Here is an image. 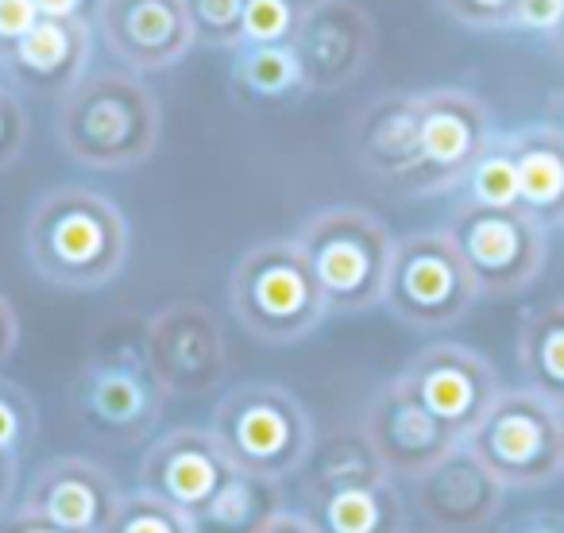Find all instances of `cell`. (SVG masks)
Listing matches in <instances>:
<instances>
[{"instance_id": "6da1fadb", "label": "cell", "mask_w": 564, "mask_h": 533, "mask_svg": "<svg viewBox=\"0 0 564 533\" xmlns=\"http://www.w3.org/2000/svg\"><path fill=\"white\" fill-rule=\"evenodd\" d=\"M32 271L63 291H101L124 271L132 228L120 205L89 186L47 189L24 228Z\"/></svg>"}, {"instance_id": "7a4b0ae2", "label": "cell", "mask_w": 564, "mask_h": 533, "mask_svg": "<svg viewBox=\"0 0 564 533\" xmlns=\"http://www.w3.org/2000/svg\"><path fill=\"white\" fill-rule=\"evenodd\" d=\"M163 109L132 70L86 74L55 109V140L89 171H132L159 148Z\"/></svg>"}, {"instance_id": "3957f363", "label": "cell", "mask_w": 564, "mask_h": 533, "mask_svg": "<svg viewBox=\"0 0 564 533\" xmlns=\"http://www.w3.org/2000/svg\"><path fill=\"white\" fill-rule=\"evenodd\" d=\"M209 433L236 471L274 483L299 476L317 445L310 410L279 383L228 387L209 414Z\"/></svg>"}, {"instance_id": "277c9868", "label": "cell", "mask_w": 564, "mask_h": 533, "mask_svg": "<svg viewBox=\"0 0 564 533\" xmlns=\"http://www.w3.org/2000/svg\"><path fill=\"white\" fill-rule=\"evenodd\" d=\"M294 240L322 286L329 314H368L383 306L394 236L376 213L360 205H329L317 209Z\"/></svg>"}, {"instance_id": "5b68a950", "label": "cell", "mask_w": 564, "mask_h": 533, "mask_svg": "<svg viewBox=\"0 0 564 533\" xmlns=\"http://www.w3.org/2000/svg\"><path fill=\"white\" fill-rule=\"evenodd\" d=\"M228 302L240 329L263 345L306 340L329 317L325 294L299 240L251 243L232 271Z\"/></svg>"}, {"instance_id": "8992f818", "label": "cell", "mask_w": 564, "mask_h": 533, "mask_svg": "<svg viewBox=\"0 0 564 533\" xmlns=\"http://www.w3.org/2000/svg\"><path fill=\"white\" fill-rule=\"evenodd\" d=\"M464 445L507 491H533L564 476L561 410L530 387H502Z\"/></svg>"}, {"instance_id": "52a82bcc", "label": "cell", "mask_w": 564, "mask_h": 533, "mask_svg": "<svg viewBox=\"0 0 564 533\" xmlns=\"http://www.w3.org/2000/svg\"><path fill=\"white\" fill-rule=\"evenodd\" d=\"M476 298V279H471L468 263L460 259V251H456L453 236L445 228L410 232L402 240H394L383 306L402 325L422 333L448 329V325L468 317Z\"/></svg>"}, {"instance_id": "ba28073f", "label": "cell", "mask_w": 564, "mask_h": 533, "mask_svg": "<svg viewBox=\"0 0 564 533\" xmlns=\"http://www.w3.org/2000/svg\"><path fill=\"white\" fill-rule=\"evenodd\" d=\"M74 414L89 433L112 445H135L159 429L166 410V391L151 371L143 348H109L86 360L70 383Z\"/></svg>"}, {"instance_id": "9c48e42d", "label": "cell", "mask_w": 564, "mask_h": 533, "mask_svg": "<svg viewBox=\"0 0 564 533\" xmlns=\"http://www.w3.org/2000/svg\"><path fill=\"white\" fill-rule=\"evenodd\" d=\"M445 232L487 298L522 294L545 266V228L522 209H479L460 202Z\"/></svg>"}, {"instance_id": "30bf717a", "label": "cell", "mask_w": 564, "mask_h": 533, "mask_svg": "<svg viewBox=\"0 0 564 533\" xmlns=\"http://www.w3.org/2000/svg\"><path fill=\"white\" fill-rule=\"evenodd\" d=\"M495 140L491 109L468 89H425L417 94V178L414 197L456 189L476 155Z\"/></svg>"}, {"instance_id": "8fae6325", "label": "cell", "mask_w": 564, "mask_h": 533, "mask_svg": "<svg viewBox=\"0 0 564 533\" xmlns=\"http://www.w3.org/2000/svg\"><path fill=\"white\" fill-rule=\"evenodd\" d=\"M143 356L166 394H209L228 376L220 322L197 302H171L143 325Z\"/></svg>"}, {"instance_id": "7c38bea8", "label": "cell", "mask_w": 564, "mask_h": 533, "mask_svg": "<svg viewBox=\"0 0 564 533\" xmlns=\"http://www.w3.org/2000/svg\"><path fill=\"white\" fill-rule=\"evenodd\" d=\"M399 387L410 399L422 402L456 440H464L476 429L479 417L487 414V406L502 391L499 371L491 368V360H484L468 345H453V340L422 348L402 368Z\"/></svg>"}, {"instance_id": "4fadbf2b", "label": "cell", "mask_w": 564, "mask_h": 533, "mask_svg": "<svg viewBox=\"0 0 564 533\" xmlns=\"http://www.w3.org/2000/svg\"><path fill=\"white\" fill-rule=\"evenodd\" d=\"M379 47V28L356 0H325L310 9L294 35L310 94H333L368 74Z\"/></svg>"}, {"instance_id": "5bb4252c", "label": "cell", "mask_w": 564, "mask_h": 533, "mask_svg": "<svg viewBox=\"0 0 564 533\" xmlns=\"http://www.w3.org/2000/svg\"><path fill=\"white\" fill-rule=\"evenodd\" d=\"M94 28L132 74L171 70L197 47L186 0H101Z\"/></svg>"}, {"instance_id": "9a60e30c", "label": "cell", "mask_w": 564, "mask_h": 533, "mask_svg": "<svg viewBox=\"0 0 564 533\" xmlns=\"http://www.w3.org/2000/svg\"><path fill=\"white\" fill-rule=\"evenodd\" d=\"M360 429L368 433L371 448L379 453L391 479L425 476L433 464L445 460L460 445L422 402L402 391L399 379H391V383H383L371 394Z\"/></svg>"}, {"instance_id": "2e32d148", "label": "cell", "mask_w": 564, "mask_h": 533, "mask_svg": "<svg viewBox=\"0 0 564 533\" xmlns=\"http://www.w3.org/2000/svg\"><path fill=\"white\" fill-rule=\"evenodd\" d=\"M232 464L220 453L217 437L209 433V425H178L166 429L163 437L151 440V448L140 460V491H148L151 499L166 502V507L194 514L213 491L228 479Z\"/></svg>"}, {"instance_id": "e0dca14e", "label": "cell", "mask_w": 564, "mask_h": 533, "mask_svg": "<svg viewBox=\"0 0 564 533\" xmlns=\"http://www.w3.org/2000/svg\"><path fill=\"white\" fill-rule=\"evenodd\" d=\"M414 483V507L441 533H476L495 522L507 502V487L468 453V445H456L445 460L433 464Z\"/></svg>"}, {"instance_id": "ac0fdd59", "label": "cell", "mask_w": 564, "mask_h": 533, "mask_svg": "<svg viewBox=\"0 0 564 533\" xmlns=\"http://www.w3.org/2000/svg\"><path fill=\"white\" fill-rule=\"evenodd\" d=\"M89 58H94V24L43 17L0 58V78L20 94L63 101L89 74Z\"/></svg>"}, {"instance_id": "d6986e66", "label": "cell", "mask_w": 564, "mask_h": 533, "mask_svg": "<svg viewBox=\"0 0 564 533\" xmlns=\"http://www.w3.org/2000/svg\"><path fill=\"white\" fill-rule=\"evenodd\" d=\"M120 499L124 491L109 468H101L89 456H55L28 479L20 507L58 525H70V530L101 533Z\"/></svg>"}, {"instance_id": "ffe728a7", "label": "cell", "mask_w": 564, "mask_h": 533, "mask_svg": "<svg viewBox=\"0 0 564 533\" xmlns=\"http://www.w3.org/2000/svg\"><path fill=\"white\" fill-rule=\"evenodd\" d=\"M352 148L364 174L410 194L417 178V94H383L360 109L352 124Z\"/></svg>"}, {"instance_id": "44dd1931", "label": "cell", "mask_w": 564, "mask_h": 533, "mask_svg": "<svg viewBox=\"0 0 564 533\" xmlns=\"http://www.w3.org/2000/svg\"><path fill=\"white\" fill-rule=\"evenodd\" d=\"M306 518L317 533H410L406 499L394 479L371 487L306 491Z\"/></svg>"}, {"instance_id": "7402d4cb", "label": "cell", "mask_w": 564, "mask_h": 533, "mask_svg": "<svg viewBox=\"0 0 564 533\" xmlns=\"http://www.w3.org/2000/svg\"><path fill=\"white\" fill-rule=\"evenodd\" d=\"M518 159V194L522 213L541 228H564V143L549 124L510 132Z\"/></svg>"}, {"instance_id": "603a6c76", "label": "cell", "mask_w": 564, "mask_h": 533, "mask_svg": "<svg viewBox=\"0 0 564 533\" xmlns=\"http://www.w3.org/2000/svg\"><path fill=\"white\" fill-rule=\"evenodd\" d=\"M282 491L274 479L228 471V479L189 514L194 533H263L282 514Z\"/></svg>"}, {"instance_id": "cb8c5ba5", "label": "cell", "mask_w": 564, "mask_h": 533, "mask_svg": "<svg viewBox=\"0 0 564 533\" xmlns=\"http://www.w3.org/2000/svg\"><path fill=\"white\" fill-rule=\"evenodd\" d=\"M518 371H522V387L564 410V298L541 302L522 317Z\"/></svg>"}, {"instance_id": "d4e9b609", "label": "cell", "mask_w": 564, "mask_h": 533, "mask_svg": "<svg viewBox=\"0 0 564 533\" xmlns=\"http://www.w3.org/2000/svg\"><path fill=\"white\" fill-rule=\"evenodd\" d=\"M232 86L243 101L279 105L310 94L294 43H240L232 47Z\"/></svg>"}, {"instance_id": "484cf974", "label": "cell", "mask_w": 564, "mask_h": 533, "mask_svg": "<svg viewBox=\"0 0 564 533\" xmlns=\"http://www.w3.org/2000/svg\"><path fill=\"white\" fill-rule=\"evenodd\" d=\"M302 471H306V491L371 487V483H387V479H391L364 429H337V433H329V437H317L314 453H310Z\"/></svg>"}, {"instance_id": "4316f807", "label": "cell", "mask_w": 564, "mask_h": 533, "mask_svg": "<svg viewBox=\"0 0 564 533\" xmlns=\"http://www.w3.org/2000/svg\"><path fill=\"white\" fill-rule=\"evenodd\" d=\"M460 202L479 209H522L518 194V159L510 132H495V140L476 155V163L460 178Z\"/></svg>"}, {"instance_id": "83f0119b", "label": "cell", "mask_w": 564, "mask_h": 533, "mask_svg": "<svg viewBox=\"0 0 564 533\" xmlns=\"http://www.w3.org/2000/svg\"><path fill=\"white\" fill-rule=\"evenodd\" d=\"M101 533H194L189 518L182 510L166 507V502L151 499L148 491H124L120 507L112 510L109 525Z\"/></svg>"}, {"instance_id": "f1b7e54d", "label": "cell", "mask_w": 564, "mask_h": 533, "mask_svg": "<svg viewBox=\"0 0 564 533\" xmlns=\"http://www.w3.org/2000/svg\"><path fill=\"white\" fill-rule=\"evenodd\" d=\"M40 433V410L35 399L20 383L0 376V453L4 456H24L28 445Z\"/></svg>"}, {"instance_id": "f546056e", "label": "cell", "mask_w": 564, "mask_h": 533, "mask_svg": "<svg viewBox=\"0 0 564 533\" xmlns=\"http://www.w3.org/2000/svg\"><path fill=\"white\" fill-rule=\"evenodd\" d=\"M248 0H186L189 24H194L197 43L205 47H240V28Z\"/></svg>"}, {"instance_id": "4dcf8cb0", "label": "cell", "mask_w": 564, "mask_h": 533, "mask_svg": "<svg viewBox=\"0 0 564 533\" xmlns=\"http://www.w3.org/2000/svg\"><path fill=\"white\" fill-rule=\"evenodd\" d=\"M302 12L291 0H248L240 43H294Z\"/></svg>"}, {"instance_id": "1f68e13d", "label": "cell", "mask_w": 564, "mask_h": 533, "mask_svg": "<svg viewBox=\"0 0 564 533\" xmlns=\"http://www.w3.org/2000/svg\"><path fill=\"white\" fill-rule=\"evenodd\" d=\"M441 12L464 28H479V32H495V28H510L518 0H437Z\"/></svg>"}, {"instance_id": "d6a6232c", "label": "cell", "mask_w": 564, "mask_h": 533, "mask_svg": "<svg viewBox=\"0 0 564 533\" xmlns=\"http://www.w3.org/2000/svg\"><path fill=\"white\" fill-rule=\"evenodd\" d=\"M28 143V112L20 97L0 81V171H9Z\"/></svg>"}, {"instance_id": "836d02e7", "label": "cell", "mask_w": 564, "mask_h": 533, "mask_svg": "<svg viewBox=\"0 0 564 533\" xmlns=\"http://www.w3.org/2000/svg\"><path fill=\"white\" fill-rule=\"evenodd\" d=\"M561 24H564V0H518L514 17H510V28H518L525 35H538L545 43H553Z\"/></svg>"}, {"instance_id": "e575fe53", "label": "cell", "mask_w": 564, "mask_h": 533, "mask_svg": "<svg viewBox=\"0 0 564 533\" xmlns=\"http://www.w3.org/2000/svg\"><path fill=\"white\" fill-rule=\"evenodd\" d=\"M40 20L43 17L35 0H0V58L9 55Z\"/></svg>"}, {"instance_id": "d590c367", "label": "cell", "mask_w": 564, "mask_h": 533, "mask_svg": "<svg viewBox=\"0 0 564 533\" xmlns=\"http://www.w3.org/2000/svg\"><path fill=\"white\" fill-rule=\"evenodd\" d=\"M40 17L47 20H78V24H97L101 0H35Z\"/></svg>"}, {"instance_id": "8d00e7d4", "label": "cell", "mask_w": 564, "mask_h": 533, "mask_svg": "<svg viewBox=\"0 0 564 533\" xmlns=\"http://www.w3.org/2000/svg\"><path fill=\"white\" fill-rule=\"evenodd\" d=\"M0 533H82V530H70V525H58V522H51V518L17 507L12 514L0 518Z\"/></svg>"}, {"instance_id": "74e56055", "label": "cell", "mask_w": 564, "mask_h": 533, "mask_svg": "<svg viewBox=\"0 0 564 533\" xmlns=\"http://www.w3.org/2000/svg\"><path fill=\"white\" fill-rule=\"evenodd\" d=\"M17 345H20V317H17V309H12V302L0 294V368L12 360Z\"/></svg>"}, {"instance_id": "f35d334b", "label": "cell", "mask_w": 564, "mask_h": 533, "mask_svg": "<svg viewBox=\"0 0 564 533\" xmlns=\"http://www.w3.org/2000/svg\"><path fill=\"white\" fill-rule=\"evenodd\" d=\"M17 491H20V460L0 453V518L17 510Z\"/></svg>"}, {"instance_id": "ab89813d", "label": "cell", "mask_w": 564, "mask_h": 533, "mask_svg": "<svg viewBox=\"0 0 564 533\" xmlns=\"http://www.w3.org/2000/svg\"><path fill=\"white\" fill-rule=\"evenodd\" d=\"M507 533H564V514H556V510H533V514H522L518 522H510Z\"/></svg>"}, {"instance_id": "60d3db41", "label": "cell", "mask_w": 564, "mask_h": 533, "mask_svg": "<svg viewBox=\"0 0 564 533\" xmlns=\"http://www.w3.org/2000/svg\"><path fill=\"white\" fill-rule=\"evenodd\" d=\"M263 533H317V525L306 518V510H282Z\"/></svg>"}, {"instance_id": "b9f144b4", "label": "cell", "mask_w": 564, "mask_h": 533, "mask_svg": "<svg viewBox=\"0 0 564 533\" xmlns=\"http://www.w3.org/2000/svg\"><path fill=\"white\" fill-rule=\"evenodd\" d=\"M545 124L556 132V140L564 143V94H556L553 101H549V117H545Z\"/></svg>"}, {"instance_id": "7bdbcfd3", "label": "cell", "mask_w": 564, "mask_h": 533, "mask_svg": "<svg viewBox=\"0 0 564 533\" xmlns=\"http://www.w3.org/2000/svg\"><path fill=\"white\" fill-rule=\"evenodd\" d=\"M549 47H553V55H556V58H561V63H564V24H561V32L553 35V43H549Z\"/></svg>"}, {"instance_id": "ee69618b", "label": "cell", "mask_w": 564, "mask_h": 533, "mask_svg": "<svg viewBox=\"0 0 564 533\" xmlns=\"http://www.w3.org/2000/svg\"><path fill=\"white\" fill-rule=\"evenodd\" d=\"M291 4H294V9L302 12V17H306L310 9H317V4H325V0H291Z\"/></svg>"}, {"instance_id": "f6af8a7d", "label": "cell", "mask_w": 564, "mask_h": 533, "mask_svg": "<svg viewBox=\"0 0 564 533\" xmlns=\"http://www.w3.org/2000/svg\"><path fill=\"white\" fill-rule=\"evenodd\" d=\"M422 533H441V530H422Z\"/></svg>"}, {"instance_id": "bcb514c9", "label": "cell", "mask_w": 564, "mask_h": 533, "mask_svg": "<svg viewBox=\"0 0 564 533\" xmlns=\"http://www.w3.org/2000/svg\"><path fill=\"white\" fill-rule=\"evenodd\" d=\"M561 425H564V410H561Z\"/></svg>"}]
</instances>
